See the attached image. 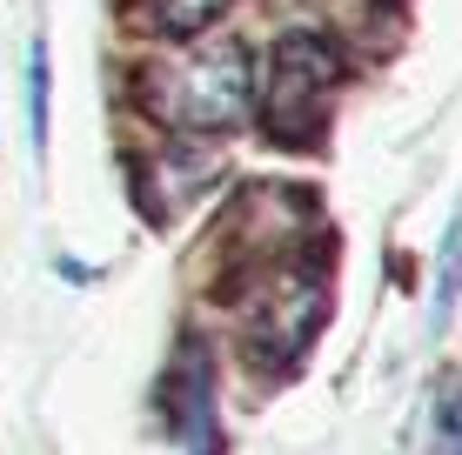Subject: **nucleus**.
<instances>
[{"label": "nucleus", "mask_w": 462, "mask_h": 455, "mask_svg": "<svg viewBox=\"0 0 462 455\" xmlns=\"http://www.w3.org/2000/svg\"><path fill=\"white\" fill-rule=\"evenodd\" d=\"M27 141H34V161L47 154V41H27Z\"/></svg>", "instance_id": "obj_7"}, {"label": "nucleus", "mask_w": 462, "mask_h": 455, "mask_svg": "<svg viewBox=\"0 0 462 455\" xmlns=\"http://www.w3.org/2000/svg\"><path fill=\"white\" fill-rule=\"evenodd\" d=\"M328 87H336V54H328V41L315 34H289L275 41V54H268V134L289 141V148H309L315 134H322L328 121Z\"/></svg>", "instance_id": "obj_2"}, {"label": "nucleus", "mask_w": 462, "mask_h": 455, "mask_svg": "<svg viewBox=\"0 0 462 455\" xmlns=\"http://www.w3.org/2000/svg\"><path fill=\"white\" fill-rule=\"evenodd\" d=\"M422 455H462V382L436 396V415H429V449Z\"/></svg>", "instance_id": "obj_8"}, {"label": "nucleus", "mask_w": 462, "mask_h": 455, "mask_svg": "<svg viewBox=\"0 0 462 455\" xmlns=\"http://www.w3.org/2000/svg\"><path fill=\"white\" fill-rule=\"evenodd\" d=\"M228 7V0H148V7H141V21L154 27V34H201V27L215 21V14Z\"/></svg>", "instance_id": "obj_5"}, {"label": "nucleus", "mask_w": 462, "mask_h": 455, "mask_svg": "<svg viewBox=\"0 0 462 455\" xmlns=\"http://www.w3.org/2000/svg\"><path fill=\"white\" fill-rule=\"evenodd\" d=\"M322 308H328L322 275L315 268H282L262 295V315H254V349H262L268 362H289L301 341L322 328Z\"/></svg>", "instance_id": "obj_3"}, {"label": "nucleus", "mask_w": 462, "mask_h": 455, "mask_svg": "<svg viewBox=\"0 0 462 455\" xmlns=\"http://www.w3.org/2000/svg\"><path fill=\"white\" fill-rule=\"evenodd\" d=\"M456 295H462V208H456V222H449V241H442V275H436V308H429V328H449L456 315Z\"/></svg>", "instance_id": "obj_6"}, {"label": "nucleus", "mask_w": 462, "mask_h": 455, "mask_svg": "<svg viewBox=\"0 0 462 455\" xmlns=\"http://www.w3.org/2000/svg\"><path fill=\"white\" fill-rule=\"evenodd\" d=\"M162 402H168V429L188 442V455H208L215 449V369H208L201 341L181 349V369L168 375Z\"/></svg>", "instance_id": "obj_4"}, {"label": "nucleus", "mask_w": 462, "mask_h": 455, "mask_svg": "<svg viewBox=\"0 0 462 455\" xmlns=\"http://www.w3.org/2000/svg\"><path fill=\"white\" fill-rule=\"evenodd\" d=\"M141 101L168 128H195V134L235 128L248 114V54L235 41H215V47L181 54V60H162L141 81Z\"/></svg>", "instance_id": "obj_1"}]
</instances>
